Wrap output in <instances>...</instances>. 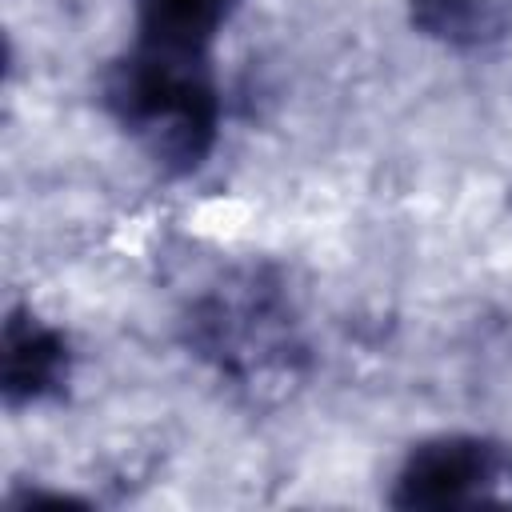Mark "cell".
I'll return each instance as SVG.
<instances>
[{
    "mask_svg": "<svg viewBox=\"0 0 512 512\" xmlns=\"http://www.w3.org/2000/svg\"><path fill=\"white\" fill-rule=\"evenodd\" d=\"M112 124L168 176H192L216 152L224 96L212 56L132 40L100 76Z\"/></svg>",
    "mask_w": 512,
    "mask_h": 512,
    "instance_id": "1",
    "label": "cell"
},
{
    "mask_svg": "<svg viewBox=\"0 0 512 512\" xmlns=\"http://www.w3.org/2000/svg\"><path fill=\"white\" fill-rule=\"evenodd\" d=\"M420 36L448 48H484L512 32V0H408Z\"/></svg>",
    "mask_w": 512,
    "mask_h": 512,
    "instance_id": "6",
    "label": "cell"
},
{
    "mask_svg": "<svg viewBox=\"0 0 512 512\" xmlns=\"http://www.w3.org/2000/svg\"><path fill=\"white\" fill-rule=\"evenodd\" d=\"M184 332L188 348L232 380L292 372L296 356L304 352L292 308L280 284L264 272H244L204 292L188 308Z\"/></svg>",
    "mask_w": 512,
    "mask_h": 512,
    "instance_id": "2",
    "label": "cell"
},
{
    "mask_svg": "<svg viewBox=\"0 0 512 512\" xmlns=\"http://www.w3.org/2000/svg\"><path fill=\"white\" fill-rule=\"evenodd\" d=\"M72 376V344L68 336L40 320L32 308H12L0 340V388L8 408L40 404L64 392Z\"/></svg>",
    "mask_w": 512,
    "mask_h": 512,
    "instance_id": "4",
    "label": "cell"
},
{
    "mask_svg": "<svg viewBox=\"0 0 512 512\" xmlns=\"http://www.w3.org/2000/svg\"><path fill=\"white\" fill-rule=\"evenodd\" d=\"M396 508L512 504V448L480 432H440L412 444L392 476Z\"/></svg>",
    "mask_w": 512,
    "mask_h": 512,
    "instance_id": "3",
    "label": "cell"
},
{
    "mask_svg": "<svg viewBox=\"0 0 512 512\" xmlns=\"http://www.w3.org/2000/svg\"><path fill=\"white\" fill-rule=\"evenodd\" d=\"M244 0H132V40L212 56L216 36Z\"/></svg>",
    "mask_w": 512,
    "mask_h": 512,
    "instance_id": "5",
    "label": "cell"
}]
</instances>
